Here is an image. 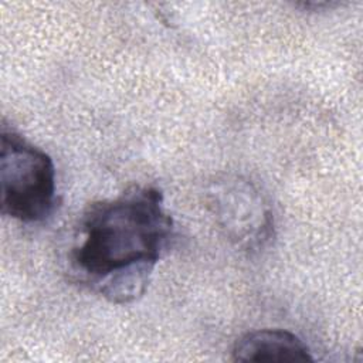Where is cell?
<instances>
[{
	"label": "cell",
	"instance_id": "obj_1",
	"mask_svg": "<svg viewBox=\"0 0 363 363\" xmlns=\"http://www.w3.org/2000/svg\"><path fill=\"white\" fill-rule=\"evenodd\" d=\"M173 235L162 191L133 186L82 213L68 250V272L111 303L135 302L146 292Z\"/></svg>",
	"mask_w": 363,
	"mask_h": 363
},
{
	"label": "cell",
	"instance_id": "obj_2",
	"mask_svg": "<svg viewBox=\"0 0 363 363\" xmlns=\"http://www.w3.org/2000/svg\"><path fill=\"white\" fill-rule=\"evenodd\" d=\"M57 203L55 166L48 153L13 129L0 133V208L20 223L45 220Z\"/></svg>",
	"mask_w": 363,
	"mask_h": 363
},
{
	"label": "cell",
	"instance_id": "obj_3",
	"mask_svg": "<svg viewBox=\"0 0 363 363\" xmlns=\"http://www.w3.org/2000/svg\"><path fill=\"white\" fill-rule=\"evenodd\" d=\"M208 206L223 234L242 251L262 250L274 237V214L265 196L241 176L216 180Z\"/></svg>",
	"mask_w": 363,
	"mask_h": 363
},
{
	"label": "cell",
	"instance_id": "obj_4",
	"mask_svg": "<svg viewBox=\"0 0 363 363\" xmlns=\"http://www.w3.org/2000/svg\"><path fill=\"white\" fill-rule=\"evenodd\" d=\"M231 356L234 362H312L306 343L285 329H258L235 340Z\"/></svg>",
	"mask_w": 363,
	"mask_h": 363
}]
</instances>
